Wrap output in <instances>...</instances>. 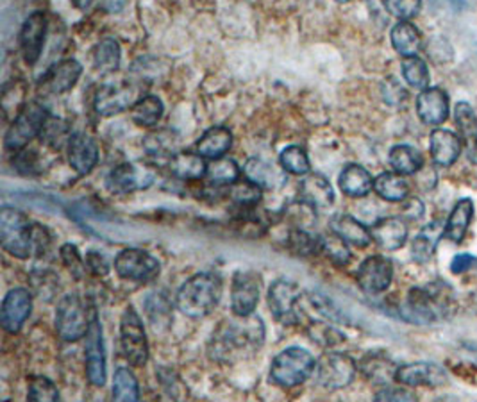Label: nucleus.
<instances>
[{"label": "nucleus", "instance_id": "obj_1", "mask_svg": "<svg viewBox=\"0 0 477 402\" xmlns=\"http://www.w3.org/2000/svg\"><path fill=\"white\" fill-rule=\"evenodd\" d=\"M265 342V324L260 317H236L220 322L215 329L208 355L213 362H240L252 356Z\"/></svg>", "mask_w": 477, "mask_h": 402}, {"label": "nucleus", "instance_id": "obj_2", "mask_svg": "<svg viewBox=\"0 0 477 402\" xmlns=\"http://www.w3.org/2000/svg\"><path fill=\"white\" fill-rule=\"evenodd\" d=\"M220 297V276L215 272H199L181 285L175 295V306L188 319H204L218 306Z\"/></svg>", "mask_w": 477, "mask_h": 402}, {"label": "nucleus", "instance_id": "obj_3", "mask_svg": "<svg viewBox=\"0 0 477 402\" xmlns=\"http://www.w3.org/2000/svg\"><path fill=\"white\" fill-rule=\"evenodd\" d=\"M453 294L447 285L415 287L403 304V317L415 324H431L449 315Z\"/></svg>", "mask_w": 477, "mask_h": 402}, {"label": "nucleus", "instance_id": "obj_4", "mask_svg": "<svg viewBox=\"0 0 477 402\" xmlns=\"http://www.w3.org/2000/svg\"><path fill=\"white\" fill-rule=\"evenodd\" d=\"M0 242L7 254L29 260L34 254V224L16 208L0 210Z\"/></svg>", "mask_w": 477, "mask_h": 402}, {"label": "nucleus", "instance_id": "obj_5", "mask_svg": "<svg viewBox=\"0 0 477 402\" xmlns=\"http://www.w3.org/2000/svg\"><path fill=\"white\" fill-rule=\"evenodd\" d=\"M315 358L302 347H290L279 353L270 367V381L281 389L302 385L315 371Z\"/></svg>", "mask_w": 477, "mask_h": 402}, {"label": "nucleus", "instance_id": "obj_6", "mask_svg": "<svg viewBox=\"0 0 477 402\" xmlns=\"http://www.w3.org/2000/svg\"><path fill=\"white\" fill-rule=\"evenodd\" d=\"M48 111L43 104L38 100L27 102L21 106V109L16 113L11 127L7 129L4 136V145L7 150H21L29 141H32L38 134H41V129L48 118Z\"/></svg>", "mask_w": 477, "mask_h": 402}, {"label": "nucleus", "instance_id": "obj_7", "mask_svg": "<svg viewBox=\"0 0 477 402\" xmlns=\"http://www.w3.org/2000/svg\"><path fill=\"white\" fill-rule=\"evenodd\" d=\"M91 312L77 294L64 295L55 310V331L64 342H79L86 337Z\"/></svg>", "mask_w": 477, "mask_h": 402}, {"label": "nucleus", "instance_id": "obj_8", "mask_svg": "<svg viewBox=\"0 0 477 402\" xmlns=\"http://www.w3.org/2000/svg\"><path fill=\"white\" fill-rule=\"evenodd\" d=\"M120 344L124 356L132 367H143L149 360V342L143 322L132 306L125 308L120 321Z\"/></svg>", "mask_w": 477, "mask_h": 402}, {"label": "nucleus", "instance_id": "obj_9", "mask_svg": "<svg viewBox=\"0 0 477 402\" xmlns=\"http://www.w3.org/2000/svg\"><path fill=\"white\" fill-rule=\"evenodd\" d=\"M302 297V290L297 283L290 279H277L268 288V308L277 322L283 326L301 324V310L299 303Z\"/></svg>", "mask_w": 477, "mask_h": 402}, {"label": "nucleus", "instance_id": "obj_10", "mask_svg": "<svg viewBox=\"0 0 477 402\" xmlns=\"http://www.w3.org/2000/svg\"><path fill=\"white\" fill-rule=\"evenodd\" d=\"M356 371V362L349 355L328 353L315 367V381L326 390H340L354 381Z\"/></svg>", "mask_w": 477, "mask_h": 402}, {"label": "nucleus", "instance_id": "obj_11", "mask_svg": "<svg viewBox=\"0 0 477 402\" xmlns=\"http://www.w3.org/2000/svg\"><path fill=\"white\" fill-rule=\"evenodd\" d=\"M158 177V168L147 161H131L115 167L107 175V188L118 193L147 190Z\"/></svg>", "mask_w": 477, "mask_h": 402}, {"label": "nucleus", "instance_id": "obj_12", "mask_svg": "<svg viewBox=\"0 0 477 402\" xmlns=\"http://www.w3.org/2000/svg\"><path fill=\"white\" fill-rule=\"evenodd\" d=\"M116 274L132 283H149L159 276L161 265L158 258L143 249H124L115 258Z\"/></svg>", "mask_w": 477, "mask_h": 402}, {"label": "nucleus", "instance_id": "obj_13", "mask_svg": "<svg viewBox=\"0 0 477 402\" xmlns=\"http://www.w3.org/2000/svg\"><path fill=\"white\" fill-rule=\"evenodd\" d=\"M84 358H86V378H88V381L93 387L102 389L106 385L107 367H106V349H104L102 326L98 322L95 308H91L89 328H88V333H86Z\"/></svg>", "mask_w": 477, "mask_h": 402}, {"label": "nucleus", "instance_id": "obj_14", "mask_svg": "<svg viewBox=\"0 0 477 402\" xmlns=\"http://www.w3.org/2000/svg\"><path fill=\"white\" fill-rule=\"evenodd\" d=\"M261 278L252 270H240L231 283V310L236 317H251L260 301Z\"/></svg>", "mask_w": 477, "mask_h": 402}, {"label": "nucleus", "instance_id": "obj_15", "mask_svg": "<svg viewBox=\"0 0 477 402\" xmlns=\"http://www.w3.org/2000/svg\"><path fill=\"white\" fill-rule=\"evenodd\" d=\"M358 283L363 292L378 295L385 292L394 279V265L385 256H369L358 269Z\"/></svg>", "mask_w": 477, "mask_h": 402}, {"label": "nucleus", "instance_id": "obj_16", "mask_svg": "<svg viewBox=\"0 0 477 402\" xmlns=\"http://www.w3.org/2000/svg\"><path fill=\"white\" fill-rule=\"evenodd\" d=\"M30 310H32V299L29 290L25 288L9 290L4 297L0 312L2 329L7 331L9 335H16L29 319Z\"/></svg>", "mask_w": 477, "mask_h": 402}, {"label": "nucleus", "instance_id": "obj_17", "mask_svg": "<svg viewBox=\"0 0 477 402\" xmlns=\"http://www.w3.org/2000/svg\"><path fill=\"white\" fill-rule=\"evenodd\" d=\"M47 36V16L41 11L29 14L20 29V50L27 64H34L43 50Z\"/></svg>", "mask_w": 477, "mask_h": 402}, {"label": "nucleus", "instance_id": "obj_18", "mask_svg": "<svg viewBox=\"0 0 477 402\" xmlns=\"http://www.w3.org/2000/svg\"><path fill=\"white\" fill-rule=\"evenodd\" d=\"M396 381L405 385V387H440L447 381V372L431 362H417V364H408L397 369Z\"/></svg>", "mask_w": 477, "mask_h": 402}, {"label": "nucleus", "instance_id": "obj_19", "mask_svg": "<svg viewBox=\"0 0 477 402\" xmlns=\"http://www.w3.org/2000/svg\"><path fill=\"white\" fill-rule=\"evenodd\" d=\"M131 104L132 90L129 84H100L93 97V109L100 116L118 115Z\"/></svg>", "mask_w": 477, "mask_h": 402}, {"label": "nucleus", "instance_id": "obj_20", "mask_svg": "<svg viewBox=\"0 0 477 402\" xmlns=\"http://www.w3.org/2000/svg\"><path fill=\"white\" fill-rule=\"evenodd\" d=\"M68 163L79 174H89L98 163V145L86 133H75L68 140Z\"/></svg>", "mask_w": 477, "mask_h": 402}, {"label": "nucleus", "instance_id": "obj_21", "mask_svg": "<svg viewBox=\"0 0 477 402\" xmlns=\"http://www.w3.org/2000/svg\"><path fill=\"white\" fill-rule=\"evenodd\" d=\"M417 113L428 125H440L449 116V95L439 88H428L417 97Z\"/></svg>", "mask_w": 477, "mask_h": 402}, {"label": "nucleus", "instance_id": "obj_22", "mask_svg": "<svg viewBox=\"0 0 477 402\" xmlns=\"http://www.w3.org/2000/svg\"><path fill=\"white\" fill-rule=\"evenodd\" d=\"M81 73H82V64L77 59L70 57V59H64L54 64L50 70H47L41 84L48 93L59 95V93L72 90L75 82L79 81Z\"/></svg>", "mask_w": 477, "mask_h": 402}, {"label": "nucleus", "instance_id": "obj_23", "mask_svg": "<svg viewBox=\"0 0 477 402\" xmlns=\"http://www.w3.org/2000/svg\"><path fill=\"white\" fill-rule=\"evenodd\" d=\"M372 240L385 251H397L401 249L406 240H408V227L405 224V220L397 218V217H388V218H381L379 222H376L371 229Z\"/></svg>", "mask_w": 477, "mask_h": 402}, {"label": "nucleus", "instance_id": "obj_24", "mask_svg": "<svg viewBox=\"0 0 477 402\" xmlns=\"http://www.w3.org/2000/svg\"><path fill=\"white\" fill-rule=\"evenodd\" d=\"M430 143L433 161L440 167L455 165L462 154V140L447 129H435L431 133Z\"/></svg>", "mask_w": 477, "mask_h": 402}, {"label": "nucleus", "instance_id": "obj_25", "mask_svg": "<svg viewBox=\"0 0 477 402\" xmlns=\"http://www.w3.org/2000/svg\"><path fill=\"white\" fill-rule=\"evenodd\" d=\"M333 233L336 236H340L345 244L349 245H356V247H367L372 242V235L371 231L358 222L354 217L347 215V213H338L331 218L329 222Z\"/></svg>", "mask_w": 477, "mask_h": 402}, {"label": "nucleus", "instance_id": "obj_26", "mask_svg": "<svg viewBox=\"0 0 477 402\" xmlns=\"http://www.w3.org/2000/svg\"><path fill=\"white\" fill-rule=\"evenodd\" d=\"M456 125L460 129L465 154L471 163L477 165V115L469 102H460L455 109Z\"/></svg>", "mask_w": 477, "mask_h": 402}, {"label": "nucleus", "instance_id": "obj_27", "mask_svg": "<svg viewBox=\"0 0 477 402\" xmlns=\"http://www.w3.org/2000/svg\"><path fill=\"white\" fill-rule=\"evenodd\" d=\"M233 147V134L227 127H211L208 129L195 143L197 154L209 159L224 158Z\"/></svg>", "mask_w": 477, "mask_h": 402}, {"label": "nucleus", "instance_id": "obj_28", "mask_svg": "<svg viewBox=\"0 0 477 402\" xmlns=\"http://www.w3.org/2000/svg\"><path fill=\"white\" fill-rule=\"evenodd\" d=\"M243 175L247 181L254 183L261 190H277L285 184L286 177L279 170H276L270 163L260 159V158H251L247 159L243 167Z\"/></svg>", "mask_w": 477, "mask_h": 402}, {"label": "nucleus", "instance_id": "obj_29", "mask_svg": "<svg viewBox=\"0 0 477 402\" xmlns=\"http://www.w3.org/2000/svg\"><path fill=\"white\" fill-rule=\"evenodd\" d=\"M302 201L315 208H329L335 202V192L331 183L320 174H310L301 184Z\"/></svg>", "mask_w": 477, "mask_h": 402}, {"label": "nucleus", "instance_id": "obj_30", "mask_svg": "<svg viewBox=\"0 0 477 402\" xmlns=\"http://www.w3.org/2000/svg\"><path fill=\"white\" fill-rule=\"evenodd\" d=\"M474 218V202L471 199H462L453 208L447 224L444 227V236L455 244H460L465 238V233Z\"/></svg>", "mask_w": 477, "mask_h": 402}, {"label": "nucleus", "instance_id": "obj_31", "mask_svg": "<svg viewBox=\"0 0 477 402\" xmlns=\"http://www.w3.org/2000/svg\"><path fill=\"white\" fill-rule=\"evenodd\" d=\"M360 369L367 380L378 385H387L392 380H396L397 374V365L383 353H369L363 356Z\"/></svg>", "mask_w": 477, "mask_h": 402}, {"label": "nucleus", "instance_id": "obj_32", "mask_svg": "<svg viewBox=\"0 0 477 402\" xmlns=\"http://www.w3.org/2000/svg\"><path fill=\"white\" fill-rule=\"evenodd\" d=\"M170 172L183 181H197L208 174V163L197 152H177L170 159Z\"/></svg>", "mask_w": 477, "mask_h": 402}, {"label": "nucleus", "instance_id": "obj_33", "mask_svg": "<svg viewBox=\"0 0 477 402\" xmlns=\"http://www.w3.org/2000/svg\"><path fill=\"white\" fill-rule=\"evenodd\" d=\"M338 184L349 197H365L374 190L372 175L362 165H347L338 179Z\"/></svg>", "mask_w": 477, "mask_h": 402}, {"label": "nucleus", "instance_id": "obj_34", "mask_svg": "<svg viewBox=\"0 0 477 402\" xmlns=\"http://www.w3.org/2000/svg\"><path fill=\"white\" fill-rule=\"evenodd\" d=\"M444 236V227L439 222L426 226L412 242V256L417 263H428L437 249L439 240Z\"/></svg>", "mask_w": 477, "mask_h": 402}, {"label": "nucleus", "instance_id": "obj_35", "mask_svg": "<svg viewBox=\"0 0 477 402\" xmlns=\"http://www.w3.org/2000/svg\"><path fill=\"white\" fill-rule=\"evenodd\" d=\"M388 161L399 175H413L424 165L421 150L412 145H396L388 154Z\"/></svg>", "mask_w": 477, "mask_h": 402}, {"label": "nucleus", "instance_id": "obj_36", "mask_svg": "<svg viewBox=\"0 0 477 402\" xmlns=\"http://www.w3.org/2000/svg\"><path fill=\"white\" fill-rule=\"evenodd\" d=\"M390 38H392L394 48L405 57L417 56L421 48V41H422L419 29L410 21H399L397 25H394Z\"/></svg>", "mask_w": 477, "mask_h": 402}, {"label": "nucleus", "instance_id": "obj_37", "mask_svg": "<svg viewBox=\"0 0 477 402\" xmlns=\"http://www.w3.org/2000/svg\"><path fill=\"white\" fill-rule=\"evenodd\" d=\"M122 50L115 38L100 39L93 48V66L100 73H113L120 66Z\"/></svg>", "mask_w": 477, "mask_h": 402}, {"label": "nucleus", "instance_id": "obj_38", "mask_svg": "<svg viewBox=\"0 0 477 402\" xmlns=\"http://www.w3.org/2000/svg\"><path fill=\"white\" fill-rule=\"evenodd\" d=\"M163 111H165V107H163L161 98H158L154 95H145L132 104L131 118L140 127H154L161 120Z\"/></svg>", "mask_w": 477, "mask_h": 402}, {"label": "nucleus", "instance_id": "obj_39", "mask_svg": "<svg viewBox=\"0 0 477 402\" xmlns=\"http://www.w3.org/2000/svg\"><path fill=\"white\" fill-rule=\"evenodd\" d=\"M374 190L381 199H385L388 202H401L408 197L410 184L405 179V175L385 172V174L376 177Z\"/></svg>", "mask_w": 477, "mask_h": 402}, {"label": "nucleus", "instance_id": "obj_40", "mask_svg": "<svg viewBox=\"0 0 477 402\" xmlns=\"http://www.w3.org/2000/svg\"><path fill=\"white\" fill-rule=\"evenodd\" d=\"M177 141H179V136L170 131V129H158V131H152L149 133L145 138H143V149L149 156H154V158H168L174 154L175 147H177Z\"/></svg>", "mask_w": 477, "mask_h": 402}, {"label": "nucleus", "instance_id": "obj_41", "mask_svg": "<svg viewBox=\"0 0 477 402\" xmlns=\"http://www.w3.org/2000/svg\"><path fill=\"white\" fill-rule=\"evenodd\" d=\"M113 402H140V385L136 376L120 367L113 378Z\"/></svg>", "mask_w": 477, "mask_h": 402}, {"label": "nucleus", "instance_id": "obj_42", "mask_svg": "<svg viewBox=\"0 0 477 402\" xmlns=\"http://www.w3.org/2000/svg\"><path fill=\"white\" fill-rule=\"evenodd\" d=\"M145 312H147L149 322L156 329V333L166 329L172 322V306H170V301L163 294L149 295L147 304H145Z\"/></svg>", "mask_w": 477, "mask_h": 402}, {"label": "nucleus", "instance_id": "obj_43", "mask_svg": "<svg viewBox=\"0 0 477 402\" xmlns=\"http://www.w3.org/2000/svg\"><path fill=\"white\" fill-rule=\"evenodd\" d=\"M208 179L211 184H215L217 188L220 186H231L234 183H238L240 177V168L236 165L234 159H227V158H220L215 159L208 165Z\"/></svg>", "mask_w": 477, "mask_h": 402}, {"label": "nucleus", "instance_id": "obj_44", "mask_svg": "<svg viewBox=\"0 0 477 402\" xmlns=\"http://www.w3.org/2000/svg\"><path fill=\"white\" fill-rule=\"evenodd\" d=\"M401 70H403V75L410 86L422 90V91L430 88V70H428L426 61L421 59L419 56L405 57Z\"/></svg>", "mask_w": 477, "mask_h": 402}, {"label": "nucleus", "instance_id": "obj_45", "mask_svg": "<svg viewBox=\"0 0 477 402\" xmlns=\"http://www.w3.org/2000/svg\"><path fill=\"white\" fill-rule=\"evenodd\" d=\"M279 163H281L285 172L294 174V175H308L311 170L310 158H308L306 150L299 145L286 147L279 156Z\"/></svg>", "mask_w": 477, "mask_h": 402}, {"label": "nucleus", "instance_id": "obj_46", "mask_svg": "<svg viewBox=\"0 0 477 402\" xmlns=\"http://www.w3.org/2000/svg\"><path fill=\"white\" fill-rule=\"evenodd\" d=\"M39 136H41V141L45 145H48L50 149L57 150V149L63 147L64 141L68 143V140H70L72 134L68 136V124L63 118L54 116V115H48V118H47V122H45Z\"/></svg>", "mask_w": 477, "mask_h": 402}, {"label": "nucleus", "instance_id": "obj_47", "mask_svg": "<svg viewBox=\"0 0 477 402\" xmlns=\"http://www.w3.org/2000/svg\"><path fill=\"white\" fill-rule=\"evenodd\" d=\"M320 252H324L333 263H336L340 267L347 265L351 261V256H353L349 245L340 236H336L335 233L320 236Z\"/></svg>", "mask_w": 477, "mask_h": 402}, {"label": "nucleus", "instance_id": "obj_48", "mask_svg": "<svg viewBox=\"0 0 477 402\" xmlns=\"http://www.w3.org/2000/svg\"><path fill=\"white\" fill-rule=\"evenodd\" d=\"M308 301L313 306V310L319 315H322L328 322H333V324H347L349 322V319L344 315V312L328 295H324L320 292H310Z\"/></svg>", "mask_w": 477, "mask_h": 402}, {"label": "nucleus", "instance_id": "obj_49", "mask_svg": "<svg viewBox=\"0 0 477 402\" xmlns=\"http://www.w3.org/2000/svg\"><path fill=\"white\" fill-rule=\"evenodd\" d=\"M288 247L299 256H313L320 252V236L311 235L308 229H294L288 235Z\"/></svg>", "mask_w": 477, "mask_h": 402}, {"label": "nucleus", "instance_id": "obj_50", "mask_svg": "<svg viewBox=\"0 0 477 402\" xmlns=\"http://www.w3.org/2000/svg\"><path fill=\"white\" fill-rule=\"evenodd\" d=\"M285 217H286V220H290L295 226V229H308L310 231V227L317 220V208L306 201H297V202H292L285 210Z\"/></svg>", "mask_w": 477, "mask_h": 402}, {"label": "nucleus", "instance_id": "obj_51", "mask_svg": "<svg viewBox=\"0 0 477 402\" xmlns=\"http://www.w3.org/2000/svg\"><path fill=\"white\" fill-rule=\"evenodd\" d=\"M229 199L238 206H254L261 201V188L251 181H238L229 186Z\"/></svg>", "mask_w": 477, "mask_h": 402}, {"label": "nucleus", "instance_id": "obj_52", "mask_svg": "<svg viewBox=\"0 0 477 402\" xmlns=\"http://www.w3.org/2000/svg\"><path fill=\"white\" fill-rule=\"evenodd\" d=\"M27 402H61V399L55 385L48 378L36 376L29 383Z\"/></svg>", "mask_w": 477, "mask_h": 402}, {"label": "nucleus", "instance_id": "obj_53", "mask_svg": "<svg viewBox=\"0 0 477 402\" xmlns=\"http://www.w3.org/2000/svg\"><path fill=\"white\" fill-rule=\"evenodd\" d=\"M59 256L63 260V265L66 267V270L79 281L84 278L86 272V261L82 260V256L79 254V249L73 244H64L59 249Z\"/></svg>", "mask_w": 477, "mask_h": 402}, {"label": "nucleus", "instance_id": "obj_54", "mask_svg": "<svg viewBox=\"0 0 477 402\" xmlns=\"http://www.w3.org/2000/svg\"><path fill=\"white\" fill-rule=\"evenodd\" d=\"M310 337L322 347H335L345 340V337L340 331L333 329L329 324H313L310 328Z\"/></svg>", "mask_w": 477, "mask_h": 402}, {"label": "nucleus", "instance_id": "obj_55", "mask_svg": "<svg viewBox=\"0 0 477 402\" xmlns=\"http://www.w3.org/2000/svg\"><path fill=\"white\" fill-rule=\"evenodd\" d=\"M385 7L388 9V13L397 16L401 21H408L410 18H413V16H417L421 13L422 4L415 2V0H410V2L392 0V2H385Z\"/></svg>", "mask_w": 477, "mask_h": 402}, {"label": "nucleus", "instance_id": "obj_56", "mask_svg": "<svg viewBox=\"0 0 477 402\" xmlns=\"http://www.w3.org/2000/svg\"><path fill=\"white\" fill-rule=\"evenodd\" d=\"M38 154L34 150H18V156L14 158L13 165L16 167V170L21 174V175H32V174H38L39 172V161H38Z\"/></svg>", "mask_w": 477, "mask_h": 402}, {"label": "nucleus", "instance_id": "obj_57", "mask_svg": "<svg viewBox=\"0 0 477 402\" xmlns=\"http://www.w3.org/2000/svg\"><path fill=\"white\" fill-rule=\"evenodd\" d=\"M374 402H419V398L415 396V392L408 390V389H383L376 394Z\"/></svg>", "mask_w": 477, "mask_h": 402}, {"label": "nucleus", "instance_id": "obj_58", "mask_svg": "<svg viewBox=\"0 0 477 402\" xmlns=\"http://www.w3.org/2000/svg\"><path fill=\"white\" fill-rule=\"evenodd\" d=\"M86 270L97 278H104L109 274V261L106 260L104 254L97 252V251H89L86 252Z\"/></svg>", "mask_w": 477, "mask_h": 402}, {"label": "nucleus", "instance_id": "obj_59", "mask_svg": "<svg viewBox=\"0 0 477 402\" xmlns=\"http://www.w3.org/2000/svg\"><path fill=\"white\" fill-rule=\"evenodd\" d=\"M477 263L476 256L473 254H460L453 260L451 263V272L453 274H465L469 272L471 269H474V265Z\"/></svg>", "mask_w": 477, "mask_h": 402}, {"label": "nucleus", "instance_id": "obj_60", "mask_svg": "<svg viewBox=\"0 0 477 402\" xmlns=\"http://www.w3.org/2000/svg\"><path fill=\"white\" fill-rule=\"evenodd\" d=\"M424 211H426V208H424L422 201L417 199V197L410 199V201L405 204V217H408L410 220H419V218H422V217H424Z\"/></svg>", "mask_w": 477, "mask_h": 402}, {"label": "nucleus", "instance_id": "obj_61", "mask_svg": "<svg viewBox=\"0 0 477 402\" xmlns=\"http://www.w3.org/2000/svg\"><path fill=\"white\" fill-rule=\"evenodd\" d=\"M433 402H458V399L453 398V396H444V398H439V399H435Z\"/></svg>", "mask_w": 477, "mask_h": 402}]
</instances>
